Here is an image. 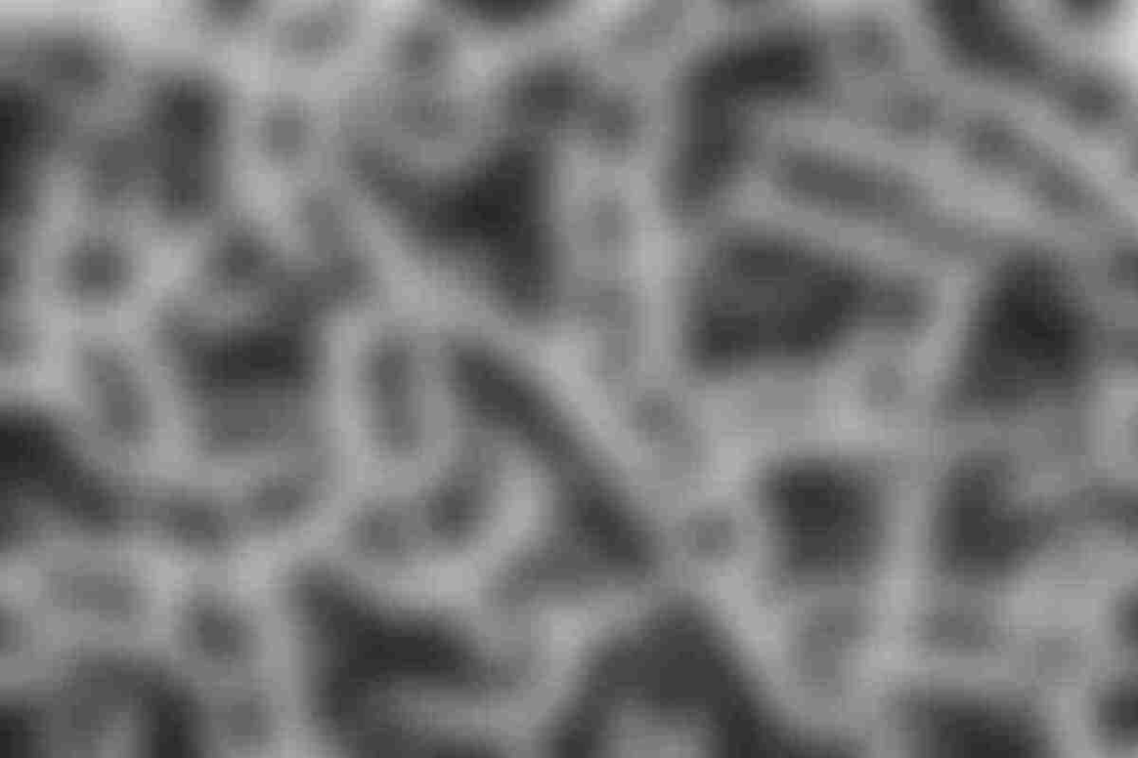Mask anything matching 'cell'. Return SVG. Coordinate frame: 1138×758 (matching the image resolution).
<instances>
[{"label":"cell","mask_w":1138,"mask_h":758,"mask_svg":"<svg viewBox=\"0 0 1138 758\" xmlns=\"http://www.w3.org/2000/svg\"><path fill=\"white\" fill-rule=\"evenodd\" d=\"M419 539L417 519L387 499L362 506L348 528L351 548L362 558L385 566L405 565L413 557Z\"/></svg>","instance_id":"obj_2"},{"label":"cell","mask_w":1138,"mask_h":758,"mask_svg":"<svg viewBox=\"0 0 1138 758\" xmlns=\"http://www.w3.org/2000/svg\"><path fill=\"white\" fill-rule=\"evenodd\" d=\"M278 470L248 491L252 519L266 531L288 529L313 513L329 488L328 466L320 461Z\"/></svg>","instance_id":"obj_1"}]
</instances>
